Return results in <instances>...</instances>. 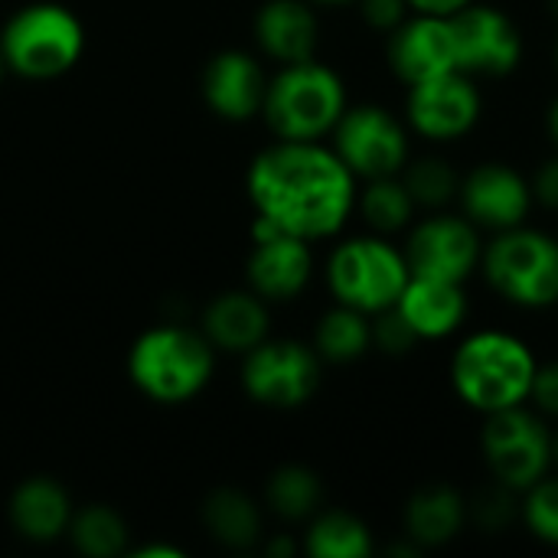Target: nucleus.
<instances>
[{
	"label": "nucleus",
	"mask_w": 558,
	"mask_h": 558,
	"mask_svg": "<svg viewBox=\"0 0 558 558\" xmlns=\"http://www.w3.org/2000/svg\"><path fill=\"white\" fill-rule=\"evenodd\" d=\"M369 343H373L369 314L353 311L347 304L324 314L320 324H317V337H314L317 356L330 360V363H353L369 350Z\"/></svg>",
	"instance_id": "24"
},
{
	"label": "nucleus",
	"mask_w": 558,
	"mask_h": 558,
	"mask_svg": "<svg viewBox=\"0 0 558 558\" xmlns=\"http://www.w3.org/2000/svg\"><path fill=\"white\" fill-rule=\"evenodd\" d=\"M255 39L281 65L314 59L317 16L304 0H268L255 16Z\"/></svg>",
	"instance_id": "20"
},
{
	"label": "nucleus",
	"mask_w": 558,
	"mask_h": 558,
	"mask_svg": "<svg viewBox=\"0 0 558 558\" xmlns=\"http://www.w3.org/2000/svg\"><path fill=\"white\" fill-rule=\"evenodd\" d=\"M549 7H553V13L558 16V0H549Z\"/></svg>",
	"instance_id": "41"
},
{
	"label": "nucleus",
	"mask_w": 558,
	"mask_h": 558,
	"mask_svg": "<svg viewBox=\"0 0 558 558\" xmlns=\"http://www.w3.org/2000/svg\"><path fill=\"white\" fill-rule=\"evenodd\" d=\"M405 252L376 235L347 239L333 248L327 265V281L337 304H347L363 314H383L396 307L409 281Z\"/></svg>",
	"instance_id": "7"
},
{
	"label": "nucleus",
	"mask_w": 558,
	"mask_h": 558,
	"mask_svg": "<svg viewBox=\"0 0 558 558\" xmlns=\"http://www.w3.org/2000/svg\"><path fill=\"white\" fill-rule=\"evenodd\" d=\"M69 539L82 556L114 558L128 549V526L111 507L92 504V507L72 513Z\"/></svg>",
	"instance_id": "26"
},
{
	"label": "nucleus",
	"mask_w": 558,
	"mask_h": 558,
	"mask_svg": "<svg viewBox=\"0 0 558 558\" xmlns=\"http://www.w3.org/2000/svg\"><path fill=\"white\" fill-rule=\"evenodd\" d=\"M530 186H533V196H536L543 206L558 209V157L546 160V163L539 167V173H536V180H533Z\"/></svg>",
	"instance_id": "35"
},
{
	"label": "nucleus",
	"mask_w": 558,
	"mask_h": 558,
	"mask_svg": "<svg viewBox=\"0 0 558 558\" xmlns=\"http://www.w3.org/2000/svg\"><path fill=\"white\" fill-rule=\"evenodd\" d=\"M3 72H7V62H3V56H0V78H3Z\"/></svg>",
	"instance_id": "39"
},
{
	"label": "nucleus",
	"mask_w": 558,
	"mask_h": 558,
	"mask_svg": "<svg viewBox=\"0 0 558 558\" xmlns=\"http://www.w3.org/2000/svg\"><path fill=\"white\" fill-rule=\"evenodd\" d=\"M464 517H468V504L458 490L425 487L405 507V530L418 549H438L461 533Z\"/></svg>",
	"instance_id": "22"
},
{
	"label": "nucleus",
	"mask_w": 558,
	"mask_h": 558,
	"mask_svg": "<svg viewBox=\"0 0 558 558\" xmlns=\"http://www.w3.org/2000/svg\"><path fill=\"white\" fill-rule=\"evenodd\" d=\"M549 134H553V141H556L558 147V98L553 101V108H549Z\"/></svg>",
	"instance_id": "38"
},
{
	"label": "nucleus",
	"mask_w": 558,
	"mask_h": 558,
	"mask_svg": "<svg viewBox=\"0 0 558 558\" xmlns=\"http://www.w3.org/2000/svg\"><path fill=\"white\" fill-rule=\"evenodd\" d=\"M268 507L284 517V520H307L320 510L324 500V484L314 471L301 468V464H288L281 471L271 474L268 481Z\"/></svg>",
	"instance_id": "27"
},
{
	"label": "nucleus",
	"mask_w": 558,
	"mask_h": 558,
	"mask_svg": "<svg viewBox=\"0 0 558 558\" xmlns=\"http://www.w3.org/2000/svg\"><path fill=\"white\" fill-rule=\"evenodd\" d=\"M304 549L314 558H366L373 553V536L363 520L330 510L314 517Z\"/></svg>",
	"instance_id": "25"
},
{
	"label": "nucleus",
	"mask_w": 558,
	"mask_h": 558,
	"mask_svg": "<svg viewBox=\"0 0 558 558\" xmlns=\"http://www.w3.org/2000/svg\"><path fill=\"white\" fill-rule=\"evenodd\" d=\"M203 333L216 350L226 353H248L262 340H268V307L265 298L248 291H226L219 294L203 314Z\"/></svg>",
	"instance_id": "19"
},
{
	"label": "nucleus",
	"mask_w": 558,
	"mask_h": 558,
	"mask_svg": "<svg viewBox=\"0 0 558 558\" xmlns=\"http://www.w3.org/2000/svg\"><path fill=\"white\" fill-rule=\"evenodd\" d=\"M242 386L268 409H298L320 386V356L298 340H262L245 353Z\"/></svg>",
	"instance_id": "10"
},
{
	"label": "nucleus",
	"mask_w": 558,
	"mask_h": 558,
	"mask_svg": "<svg viewBox=\"0 0 558 558\" xmlns=\"http://www.w3.org/2000/svg\"><path fill=\"white\" fill-rule=\"evenodd\" d=\"M533 379L536 360L530 347L500 330L468 337L451 360V383L458 396L484 415L523 405L533 392Z\"/></svg>",
	"instance_id": "2"
},
{
	"label": "nucleus",
	"mask_w": 558,
	"mask_h": 558,
	"mask_svg": "<svg viewBox=\"0 0 558 558\" xmlns=\"http://www.w3.org/2000/svg\"><path fill=\"white\" fill-rule=\"evenodd\" d=\"M523 520L533 530L536 539L558 546V477L556 481H536L526 490V504H523Z\"/></svg>",
	"instance_id": "30"
},
{
	"label": "nucleus",
	"mask_w": 558,
	"mask_h": 558,
	"mask_svg": "<svg viewBox=\"0 0 558 558\" xmlns=\"http://www.w3.org/2000/svg\"><path fill=\"white\" fill-rule=\"evenodd\" d=\"M556 65H558V46H556Z\"/></svg>",
	"instance_id": "43"
},
{
	"label": "nucleus",
	"mask_w": 558,
	"mask_h": 558,
	"mask_svg": "<svg viewBox=\"0 0 558 558\" xmlns=\"http://www.w3.org/2000/svg\"><path fill=\"white\" fill-rule=\"evenodd\" d=\"M203 523L229 549H248L262 536V513L242 490H216L203 507Z\"/></svg>",
	"instance_id": "23"
},
{
	"label": "nucleus",
	"mask_w": 558,
	"mask_h": 558,
	"mask_svg": "<svg viewBox=\"0 0 558 558\" xmlns=\"http://www.w3.org/2000/svg\"><path fill=\"white\" fill-rule=\"evenodd\" d=\"M402 183L409 186L415 206H428V209H438V206L451 203L458 196V190H461V177L441 157H425V160L412 163Z\"/></svg>",
	"instance_id": "29"
},
{
	"label": "nucleus",
	"mask_w": 558,
	"mask_h": 558,
	"mask_svg": "<svg viewBox=\"0 0 558 558\" xmlns=\"http://www.w3.org/2000/svg\"><path fill=\"white\" fill-rule=\"evenodd\" d=\"M553 458H556V461H558V438H556V441H553Z\"/></svg>",
	"instance_id": "40"
},
{
	"label": "nucleus",
	"mask_w": 558,
	"mask_h": 558,
	"mask_svg": "<svg viewBox=\"0 0 558 558\" xmlns=\"http://www.w3.org/2000/svg\"><path fill=\"white\" fill-rule=\"evenodd\" d=\"M458 69L468 75H507L523 59V39L517 23L487 3H468L451 13Z\"/></svg>",
	"instance_id": "11"
},
{
	"label": "nucleus",
	"mask_w": 558,
	"mask_h": 558,
	"mask_svg": "<svg viewBox=\"0 0 558 558\" xmlns=\"http://www.w3.org/2000/svg\"><path fill=\"white\" fill-rule=\"evenodd\" d=\"M317 3H347V0H317Z\"/></svg>",
	"instance_id": "42"
},
{
	"label": "nucleus",
	"mask_w": 558,
	"mask_h": 558,
	"mask_svg": "<svg viewBox=\"0 0 558 558\" xmlns=\"http://www.w3.org/2000/svg\"><path fill=\"white\" fill-rule=\"evenodd\" d=\"M10 523L29 543H52L69 533L72 500L52 477H29L10 497Z\"/></svg>",
	"instance_id": "21"
},
{
	"label": "nucleus",
	"mask_w": 558,
	"mask_h": 558,
	"mask_svg": "<svg viewBox=\"0 0 558 558\" xmlns=\"http://www.w3.org/2000/svg\"><path fill=\"white\" fill-rule=\"evenodd\" d=\"M412 7L405 0H363V16L376 29H396Z\"/></svg>",
	"instance_id": "32"
},
{
	"label": "nucleus",
	"mask_w": 558,
	"mask_h": 558,
	"mask_svg": "<svg viewBox=\"0 0 558 558\" xmlns=\"http://www.w3.org/2000/svg\"><path fill=\"white\" fill-rule=\"evenodd\" d=\"M137 556L141 558H157V556L183 558V553H180V549H170V546H144V549H137Z\"/></svg>",
	"instance_id": "37"
},
{
	"label": "nucleus",
	"mask_w": 558,
	"mask_h": 558,
	"mask_svg": "<svg viewBox=\"0 0 558 558\" xmlns=\"http://www.w3.org/2000/svg\"><path fill=\"white\" fill-rule=\"evenodd\" d=\"M347 111L340 75L314 59L288 62L268 82L262 114L281 141H320Z\"/></svg>",
	"instance_id": "3"
},
{
	"label": "nucleus",
	"mask_w": 558,
	"mask_h": 558,
	"mask_svg": "<svg viewBox=\"0 0 558 558\" xmlns=\"http://www.w3.org/2000/svg\"><path fill=\"white\" fill-rule=\"evenodd\" d=\"M415 13H438V16H451L461 7L474 3V0H405Z\"/></svg>",
	"instance_id": "36"
},
{
	"label": "nucleus",
	"mask_w": 558,
	"mask_h": 558,
	"mask_svg": "<svg viewBox=\"0 0 558 558\" xmlns=\"http://www.w3.org/2000/svg\"><path fill=\"white\" fill-rule=\"evenodd\" d=\"M131 383L160 405H180L203 392L213 376V343L186 327H150L128 356Z\"/></svg>",
	"instance_id": "4"
},
{
	"label": "nucleus",
	"mask_w": 558,
	"mask_h": 558,
	"mask_svg": "<svg viewBox=\"0 0 558 558\" xmlns=\"http://www.w3.org/2000/svg\"><path fill=\"white\" fill-rule=\"evenodd\" d=\"M314 255L311 242L291 232H281L265 216H255L252 226V255H248V288L265 301H291L311 281Z\"/></svg>",
	"instance_id": "12"
},
{
	"label": "nucleus",
	"mask_w": 558,
	"mask_h": 558,
	"mask_svg": "<svg viewBox=\"0 0 558 558\" xmlns=\"http://www.w3.org/2000/svg\"><path fill=\"white\" fill-rule=\"evenodd\" d=\"M481 118V92L468 72H448L409 85V124L432 137L451 141L468 134Z\"/></svg>",
	"instance_id": "14"
},
{
	"label": "nucleus",
	"mask_w": 558,
	"mask_h": 558,
	"mask_svg": "<svg viewBox=\"0 0 558 558\" xmlns=\"http://www.w3.org/2000/svg\"><path fill=\"white\" fill-rule=\"evenodd\" d=\"M82 49V20L69 7L52 0L20 7L0 33V56L7 69L36 82L69 72L78 62Z\"/></svg>",
	"instance_id": "5"
},
{
	"label": "nucleus",
	"mask_w": 558,
	"mask_h": 558,
	"mask_svg": "<svg viewBox=\"0 0 558 558\" xmlns=\"http://www.w3.org/2000/svg\"><path fill=\"white\" fill-rule=\"evenodd\" d=\"M396 311L405 317L418 340H441L461 327L468 314V298L461 281L409 275L405 291L396 301Z\"/></svg>",
	"instance_id": "18"
},
{
	"label": "nucleus",
	"mask_w": 558,
	"mask_h": 558,
	"mask_svg": "<svg viewBox=\"0 0 558 558\" xmlns=\"http://www.w3.org/2000/svg\"><path fill=\"white\" fill-rule=\"evenodd\" d=\"M376 317H379V320L373 324V343H379L386 353L402 356V353H409V350L418 343L415 330L405 324V317H402L396 307H389V311H383V314H376Z\"/></svg>",
	"instance_id": "31"
},
{
	"label": "nucleus",
	"mask_w": 558,
	"mask_h": 558,
	"mask_svg": "<svg viewBox=\"0 0 558 558\" xmlns=\"http://www.w3.org/2000/svg\"><path fill=\"white\" fill-rule=\"evenodd\" d=\"M484 454L494 477L507 490H530L553 464V438L533 412L513 405L487 415Z\"/></svg>",
	"instance_id": "9"
},
{
	"label": "nucleus",
	"mask_w": 558,
	"mask_h": 558,
	"mask_svg": "<svg viewBox=\"0 0 558 558\" xmlns=\"http://www.w3.org/2000/svg\"><path fill=\"white\" fill-rule=\"evenodd\" d=\"M360 209L376 232H399L412 222L415 199L399 177H379L363 190Z\"/></svg>",
	"instance_id": "28"
},
{
	"label": "nucleus",
	"mask_w": 558,
	"mask_h": 558,
	"mask_svg": "<svg viewBox=\"0 0 558 558\" xmlns=\"http://www.w3.org/2000/svg\"><path fill=\"white\" fill-rule=\"evenodd\" d=\"M248 196L255 213L298 239H327L343 229L356 203V177L333 147L278 141L252 160Z\"/></svg>",
	"instance_id": "1"
},
{
	"label": "nucleus",
	"mask_w": 558,
	"mask_h": 558,
	"mask_svg": "<svg viewBox=\"0 0 558 558\" xmlns=\"http://www.w3.org/2000/svg\"><path fill=\"white\" fill-rule=\"evenodd\" d=\"M464 216L477 229H513L523 226L533 206V186L507 163H481L461 180L458 190Z\"/></svg>",
	"instance_id": "16"
},
{
	"label": "nucleus",
	"mask_w": 558,
	"mask_h": 558,
	"mask_svg": "<svg viewBox=\"0 0 558 558\" xmlns=\"http://www.w3.org/2000/svg\"><path fill=\"white\" fill-rule=\"evenodd\" d=\"M389 62L405 85H418L458 69V43L451 16L415 13L405 16L389 39Z\"/></svg>",
	"instance_id": "15"
},
{
	"label": "nucleus",
	"mask_w": 558,
	"mask_h": 558,
	"mask_svg": "<svg viewBox=\"0 0 558 558\" xmlns=\"http://www.w3.org/2000/svg\"><path fill=\"white\" fill-rule=\"evenodd\" d=\"M530 399H536V405H539L543 412L558 415V363L536 366V379H533Z\"/></svg>",
	"instance_id": "33"
},
{
	"label": "nucleus",
	"mask_w": 558,
	"mask_h": 558,
	"mask_svg": "<svg viewBox=\"0 0 558 558\" xmlns=\"http://www.w3.org/2000/svg\"><path fill=\"white\" fill-rule=\"evenodd\" d=\"M490 288L520 307L558 304V239L513 226L497 232V239L481 255Z\"/></svg>",
	"instance_id": "6"
},
{
	"label": "nucleus",
	"mask_w": 558,
	"mask_h": 558,
	"mask_svg": "<svg viewBox=\"0 0 558 558\" xmlns=\"http://www.w3.org/2000/svg\"><path fill=\"white\" fill-rule=\"evenodd\" d=\"M481 235L471 219L435 216L412 229L405 245V262L412 275L468 281V275L481 265Z\"/></svg>",
	"instance_id": "13"
},
{
	"label": "nucleus",
	"mask_w": 558,
	"mask_h": 558,
	"mask_svg": "<svg viewBox=\"0 0 558 558\" xmlns=\"http://www.w3.org/2000/svg\"><path fill=\"white\" fill-rule=\"evenodd\" d=\"M510 517H513V504H510V497H507V487H504V490H490V494L481 497V504H477V520H481L487 530H500Z\"/></svg>",
	"instance_id": "34"
},
{
	"label": "nucleus",
	"mask_w": 558,
	"mask_h": 558,
	"mask_svg": "<svg viewBox=\"0 0 558 558\" xmlns=\"http://www.w3.org/2000/svg\"><path fill=\"white\" fill-rule=\"evenodd\" d=\"M268 78L255 56L226 49L209 59L203 72V95L209 108L226 121H248L262 111Z\"/></svg>",
	"instance_id": "17"
},
{
	"label": "nucleus",
	"mask_w": 558,
	"mask_h": 558,
	"mask_svg": "<svg viewBox=\"0 0 558 558\" xmlns=\"http://www.w3.org/2000/svg\"><path fill=\"white\" fill-rule=\"evenodd\" d=\"M330 134H333L337 157L350 167L353 177L363 180L399 177L409 160L405 124L379 105L347 108Z\"/></svg>",
	"instance_id": "8"
}]
</instances>
